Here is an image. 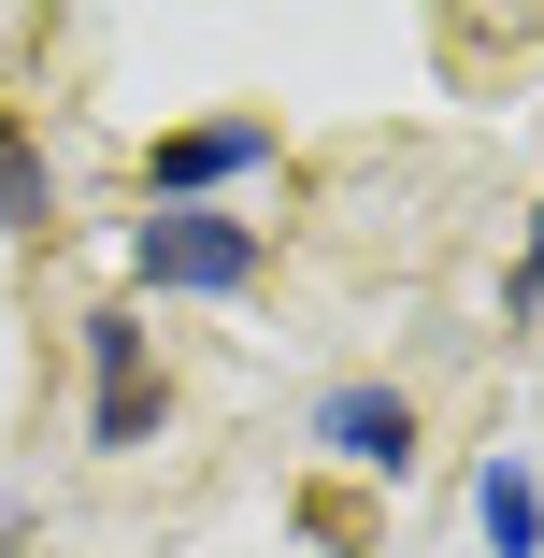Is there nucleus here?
I'll list each match as a JSON object with an SVG mask.
<instances>
[{
    "mask_svg": "<svg viewBox=\"0 0 544 558\" xmlns=\"http://www.w3.org/2000/svg\"><path fill=\"white\" fill-rule=\"evenodd\" d=\"M516 301H544V230H530V272H516Z\"/></svg>",
    "mask_w": 544,
    "mask_h": 558,
    "instance_id": "nucleus-7",
    "label": "nucleus"
},
{
    "mask_svg": "<svg viewBox=\"0 0 544 558\" xmlns=\"http://www.w3.org/2000/svg\"><path fill=\"white\" fill-rule=\"evenodd\" d=\"M86 373H100V401H86V444H144V429H158L144 329H130V315H86Z\"/></svg>",
    "mask_w": 544,
    "mask_h": 558,
    "instance_id": "nucleus-4",
    "label": "nucleus"
},
{
    "mask_svg": "<svg viewBox=\"0 0 544 558\" xmlns=\"http://www.w3.org/2000/svg\"><path fill=\"white\" fill-rule=\"evenodd\" d=\"M244 172H273V130H258V116H201V130L158 144L144 186H158V201H215V186H244Z\"/></svg>",
    "mask_w": 544,
    "mask_h": 558,
    "instance_id": "nucleus-2",
    "label": "nucleus"
},
{
    "mask_svg": "<svg viewBox=\"0 0 544 558\" xmlns=\"http://www.w3.org/2000/svg\"><path fill=\"white\" fill-rule=\"evenodd\" d=\"M315 444H330L344 473H415V401L401 387H330L315 401Z\"/></svg>",
    "mask_w": 544,
    "mask_h": 558,
    "instance_id": "nucleus-3",
    "label": "nucleus"
},
{
    "mask_svg": "<svg viewBox=\"0 0 544 558\" xmlns=\"http://www.w3.org/2000/svg\"><path fill=\"white\" fill-rule=\"evenodd\" d=\"M130 287H158V301H230V287H258V215L158 201L144 230H130Z\"/></svg>",
    "mask_w": 544,
    "mask_h": 558,
    "instance_id": "nucleus-1",
    "label": "nucleus"
},
{
    "mask_svg": "<svg viewBox=\"0 0 544 558\" xmlns=\"http://www.w3.org/2000/svg\"><path fill=\"white\" fill-rule=\"evenodd\" d=\"M58 215V172H44V144L29 130H0V230H44Z\"/></svg>",
    "mask_w": 544,
    "mask_h": 558,
    "instance_id": "nucleus-6",
    "label": "nucleus"
},
{
    "mask_svg": "<svg viewBox=\"0 0 544 558\" xmlns=\"http://www.w3.org/2000/svg\"><path fill=\"white\" fill-rule=\"evenodd\" d=\"M473 515H487V558H544V487H530V459H487V473H473Z\"/></svg>",
    "mask_w": 544,
    "mask_h": 558,
    "instance_id": "nucleus-5",
    "label": "nucleus"
}]
</instances>
